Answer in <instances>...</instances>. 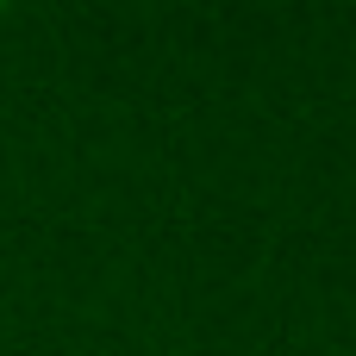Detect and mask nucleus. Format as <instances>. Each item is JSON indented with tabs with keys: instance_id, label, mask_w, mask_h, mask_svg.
<instances>
[]
</instances>
